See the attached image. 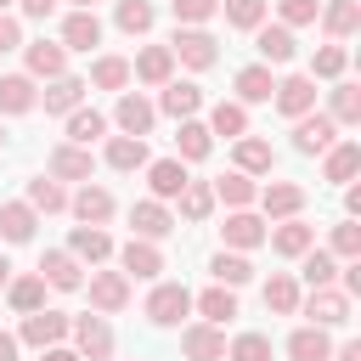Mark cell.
Segmentation results:
<instances>
[{"mask_svg": "<svg viewBox=\"0 0 361 361\" xmlns=\"http://www.w3.org/2000/svg\"><path fill=\"white\" fill-rule=\"evenodd\" d=\"M169 56L186 62V68H214V62H220V39H214L209 28H175Z\"/></svg>", "mask_w": 361, "mask_h": 361, "instance_id": "1", "label": "cell"}, {"mask_svg": "<svg viewBox=\"0 0 361 361\" xmlns=\"http://www.w3.org/2000/svg\"><path fill=\"white\" fill-rule=\"evenodd\" d=\"M299 310H305L316 327H344V322H350V293L327 282V288H310V299H299Z\"/></svg>", "mask_w": 361, "mask_h": 361, "instance_id": "2", "label": "cell"}, {"mask_svg": "<svg viewBox=\"0 0 361 361\" xmlns=\"http://www.w3.org/2000/svg\"><path fill=\"white\" fill-rule=\"evenodd\" d=\"M186 310H192V293H186L180 282H158V288L147 293V322H152V327H175Z\"/></svg>", "mask_w": 361, "mask_h": 361, "instance_id": "3", "label": "cell"}, {"mask_svg": "<svg viewBox=\"0 0 361 361\" xmlns=\"http://www.w3.org/2000/svg\"><path fill=\"white\" fill-rule=\"evenodd\" d=\"M333 141H338V124H333L327 113H299V118H293V152L310 158V152H327Z\"/></svg>", "mask_w": 361, "mask_h": 361, "instance_id": "4", "label": "cell"}, {"mask_svg": "<svg viewBox=\"0 0 361 361\" xmlns=\"http://www.w3.org/2000/svg\"><path fill=\"white\" fill-rule=\"evenodd\" d=\"M68 338V316L62 310H28L23 316V333H17V344H34V350H45V344H62Z\"/></svg>", "mask_w": 361, "mask_h": 361, "instance_id": "5", "label": "cell"}, {"mask_svg": "<svg viewBox=\"0 0 361 361\" xmlns=\"http://www.w3.org/2000/svg\"><path fill=\"white\" fill-rule=\"evenodd\" d=\"M68 333L79 344V361H107L113 355V327L102 316H79V322H68Z\"/></svg>", "mask_w": 361, "mask_h": 361, "instance_id": "6", "label": "cell"}, {"mask_svg": "<svg viewBox=\"0 0 361 361\" xmlns=\"http://www.w3.org/2000/svg\"><path fill=\"white\" fill-rule=\"evenodd\" d=\"M271 102H276V113H288V118L310 113V107H316V79H310V73H288V79H276Z\"/></svg>", "mask_w": 361, "mask_h": 361, "instance_id": "7", "label": "cell"}, {"mask_svg": "<svg viewBox=\"0 0 361 361\" xmlns=\"http://www.w3.org/2000/svg\"><path fill=\"white\" fill-rule=\"evenodd\" d=\"M85 288H90V310H102V316H113V310L130 305V276L124 271H96Z\"/></svg>", "mask_w": 361, "mask_h": 361, "instance_id": "8", "label": "cell"}, {"mask_svg": "<svg viewBox=\"0 0 361 361\" xmlns=\"http://www.w3.org/2000/svg\"><path fill=\"white\" fill-rule=\"evenodd\" d=\"M45 169H51V180H90L96 158H90V147H73V141H62V147H51Z\"/></svg>", "mask_w": 361, "mask_h": 361, "instance_id": "9", "label": "cell"}, {"mask_svg": "<svg viewBox=\"0 0 361 361\" xmlns=\"http://www.w3.org/2000/svg\"><path fill=\"white\" fill-rule=\"evenodd\" d=\"M118 265H124V276H135V282H152V276L164 271V254H158V243H147V237H130V243L118 248Z\"/></svg>", "mask_w": 361, "mask_h": 361, "instance_id": "10", "label": "cell"}, {"mask_svg": "<svg viewBox=\"0 0 361 361\" xmlns=\"http://www.w3.org/2000/svg\"><path fill=\"white\" fill-rule=\"evenodd\" d=\"M180 355L186 361H226V333L214 322H197V327L180 333Z\"/></svg>", "mask_w": 361, "mask_h": 361, "instance_id": "11", "label": "cell"}, {"mask_svg": "<svg viewBox=\"0 0 361 361\" xmlns=\"http://www.w3.org/2000/svg\"><path fill=\"white\" fill-rule=\"evenodd\" d=\"M152 118H158V107H152L147 96H135V90H124L118 107H113V124H118L124 135H152Z\"/></svg>", "mask_w": 361, "mask_h": 361, "instance_id": "12", "label": "cell"}, {"mask_svg": "<svg viewBox=\"0 0 361 361\" xmlns=\"http://www.w3.org/2000/svg\"><path fill=\"white\" fill-rule=\"evenodd\" d=\"M39 276H45V288H62V293L85 288V265H79L68 248H51V254L39 259Z\"/></svg>", "mask_w": 361, "mask_h": 361, "instance_id": "13", "label": "cell"}, {"mask_svg": "<svg viewBox=\"0 0 361 361\" xmlns=\"http://www.w3.org/2000/svg\"><path fill=\"white\" fill-rule=\"evenodd\" d=\"M130 226H135V237H147V243H158V237H169V231H175V220H169V209H164L158 197L130 203Z\"/></svg>", "mask_w": 361, "mask_h": 361, "instance_id": "14", "label": "cell"}, {"mask_svg": "<svg viewBox=\"0 0 361 361\" xmlns=\"http://www.w3.org/2000/svg\"><path fill=\"white\" fill-rule=\"evenodd\" d=\"M265 243H271V248H276L282 259H299V254H305V248L316 243V226H305L299 214H288V220H282L276 231H265Z\"/></svg>", "mask_w": 361, "mask_h": 361, "instance_id": "15", "label": "cell"}, {"mask_svg": "<svg viewBox=\"0 0 361 361\" xmlns=\"http://www.w3.org/2000/svg\"><path fill=\"white\" fill-rule=\"evenodd\" d=\"M102 45V17L96 11H68L62 17V51H90Z\"/></svg>", "mask_w": 361, "mask_h": 361, "instance_id": "16", "label": "cell"}, {"mask_svg": "<svg viewBox=\"0 0 361 361\" xmlns=\"http://www.w3.org/2000/svg\"><path fill=\"white\" fill-rule=\"evenodd\" d=\"M254 51H259V62H293V28H282V23H259L254 28Z\"/></svg>", "mask_w": 361, "mask_h": 361, "instance_id": "17", "label": "cell"}, {"mask_svg": "<svg viewBox=\"0 0 361 361\" xmlns=\"http://www.w3.org/2000/svg\"><path fill=\"white\" fill-rule=\"evenodd\" d=\"M192 175H186V164L180 158H158V164H147V186H152V197L158 203H169V197H180V186H186Z\"/></svg>", "mask_w": 361, "mask_h": 361, "instance_id": "18", "label": "cell"}, {"mask_svg": "<svg viewBox=\"0 0 361 361\" xmlns=\"http://www.w3.org/2000/svg\"><path fill=\"white\" fill-rule=\"evenodd\" d=\"M254 197H259V209H265L271 220H288V214L305 209V186H293V180H271V186L254 192Z\"/></svg>", "mask_w": 361, "mask_h": 361, "instance_id": "19", "label": "cell"}, {"mask_svg": "<svg viewBox=\"0 0 361 361\" xmlns=\"http://www.w3.org/2000/svg\"><path fill=\"white\" fill-rule=\"evenodd\" d=\"M237 102L248 107V102H271V90H276V79H271V62H248V68H237Z\"/></svg>", "mask_w": 361, "mask_h": 361, "instance_id": "20", "label": "cell"}, {"mask_svg": "<svg viewBox=\"0 0 361 361\" xmlns=\"http://www.w3.org/2000/svg\"><path fill=\"white\" fill-rule=\"evenodd\" d=\"M164 96H158V107L169 113V118H192L197 107H203V90L192 85V79H169V85H158Z\"/></svg>", "mask_w": 361, "mask_h": 361, "instance_id": "21", "label": "cell"}, {"mask_svg": "<svg viewBox=\"0 0 361 361\" xmlns=\"http://www.w3.org/2000/svg\"><path fill=\"white\" fill-rule=\"evenodd\" d=\"M107 164H113L118 175L147 169V164H152V158H147V135H113V141H107Z\"/></svg>", "mask_w": 361, "mask_h": 361, "instance_id": "22", "label": "cell"}, {"mask_svg": "<svg viewBox=\"0 0 361 361\" xmlns=\"http://www.w3.org/2000/svg\"><path fill=\"white\" fill-rule=\"evenodd\" d=\"M73 214H79L85 226H107V220H113V192L85 180V186H79V197H73Z\"/></svg>", "mask_w": 361, "mask_h": 361, "instance_id": "23", "label": "cell"}, {"mask_svg": "<svg viewBox=\"0 0 361 361\" xmlns=\"http://www.w3.org/2000/svg\"><path fill=\"white\" fill-rule=\"evenodd\" d=\"M220 231H226V243H231V248H259V243H265V220H259V214H248V209H231Z\"/></svg>", "mask_w": 361, "mask_h": 361, "instance_id": "24", "label": "cell"}, {"mask_svg": "<svg viewBox=\"0 0 361 361\" xmlns=\"http://www.w3.org/2000/svg\"><path fill=\"white\" fill-rule=\"evenodd\" d=\"M68 254H73L79 265H96V259H107V254H113V237H107L102 226H73V243H68Z\"/></svg>", "mask_w": 361, "mask_h": 361, "instance_id": "25", "label": "cell"}, {"mask_svg": "<svg viewBox=\"0 0 361 361\" xmlns=\"http://www.w3.org/2000/svg\"><path fill=\"white\" fill-rule=\"evenodd\" d=\"M141 85H169V73H175V56H169V45H147L141 56H135V68H130Z\"/></svg>", "mask_w": 361, "mask_h": 361, "instance_id": "26", "label": "cell"}, {"mask_svg": "<svg viewBox=\"0 0 361 361\" xmlns=\"http://www.w3.org/2000/svg\"><path fill=\"white\" fill-rule=\"evenodd\" d=\"M85 90H90L85 79H73V73H56V79H51V90H45V113H62V118H68V113L85 102Z\"/></svg>", "mask_w": 361, "mask_h": 361, "instance_id": "27", "label": "cell"}, {"mask_svg": "<svg viewBox=\"0 0 361 361\" xmlns=\"http://www.w3.org/2000/svg\"><path fill=\"white\" fill-rule=\"evenodd\" d=\"M175 152H180V164H197V158H209V152H214V135H209V124H197V118H180Z\"/></svg>", "mask_w": 361, "mask_h": 361, "instance_id": "28", "label": "cell"}, {"mask_svg": "<svg viewBox=\"0 0 361 361\" xmlns=\"http://www.w3.org/2000/svg\"><path fill=\"white\" fill-rule=\"evenodd\" d=\"M316 17H322V28H327L333 39H350V34L361 28V6H355V0H327Z\"/></svg>", "mask_w": 361, "mask_h": 361, "instance_id": "29", "label": "cell"}, {"mask_svg": "<svg viewBox=\"0 0 361 361\" xmlns=\"http://www.w3.org/2000/svg\"><path fill=\"white\" fill-rule=\"evenodd\" d=\"M288 355H293V361H327V355H333L327 327H316V322H310V327H299V333L288 338Z\"/></svg>", "mask_w": 361, "mask_h": 361, "instance_id": "30", "label": "cell"}, {"mask_svg": "<svg viewBox=\"0 0 361 361\" xmlns=\"http://www.w3.org/2000/svg\"><path fill=\"white\" fill-rule=\"evenodd\" d=\"M28 73H34V79H56V73H68V51L51 45V39H34V45H28Z\"/></svg>", "mask_w": 361, "mask_h": 361, "instance_id": "31", "label": "cell"}, {"mask_svg": "<svg viewBox=\"0 0 361 361\" xmlns=\"http://www.w3.org/2000/svg\"><path fill=\"white\" fill-rule=\"evenodd\" d=\"M209 135H226V141L248 135V107H243V102H214V113H209Z\"/></svg>", "mask_w": 361, "mask_h": 361, "instance_id": "32", "label": "cell"}, {"mask_svg": "<svg viewBox=\"0 0 361 361\" xmlns=\"http://www.w3.org/2000/svg\"><path fill=\"white\" fill-rule=\"evenodd\" d=\"M271 164H276L271 141H259V135H237V169H243V175H271Z\"/></svg>", "mask_w": 361, "mask_h": 361, "instance_id": "33", "label": "cell"}, {"mask_svg": "<svg viewBox=\"0 0 361 361\" xmlns=\"http://www.w3.org/2000/svg\"><path fill=\"white\" fill-rule=\"evenodd\" d=\"M34 226H39V214H34L28 203H0V237H6V243H28Z\"/></svg>", "mask_w": 361, "mask_h": 361, "instance_id": "34", "label": "cell"}, {"mask_svg": "<svg viewBox=\"0 0 361 361\" xmlns=\"http://www.w3.org/2000/svg\"><path fill=\"white\" fill-rule=\"evenodd\" d=\"M34 102H39V90H34L28 73H6L0 79V113H28Z\"/></svg>", "mask_w": 361, "mask_h": 361, "instance_id": "35", "label": "cell"}, {"mask_svg": "<svg viewBox=\"0 0 361 361\" xmlns=\"http://www.w3.org/2000/svg\"><path fill=\"white\" fill-rule=\"evenodd\" d=\"M327 118H333V124H361V85L338 79V85H333V102H327Z\"/></svg>", "mask_w": 361, "mask_h": 361, "instance_id": "36", "label": "cell"}, {"mask_svg": "<svg viewBox=\"0 0 361 361\" xmlns=\"http://www.w3.org/2000/svg\"><path fill=\"white\" fill-rule=\"evenodd\" d=\"M254 175H243V169H231V175H220L214 180V203H231V209H248L254 203Z\"/></svg>", "mask_w": 361, "mask_h": 361, "instance_id": "37", "label": "cell"}, {"mask_svg": "<svg viewBox=\"0 0 361 361\" xmlns=\"http://www.w3.org/2000/svg\"><path fill=\"white\" fill-rule=\"evenodd\" d=\"M299 276H305L310 288H327V282L338 276V259H333L327 248H316V243H310V248L299 254Z\"/></svg>", "mask_w": 361, "mask_h": 361, "instance_id": "38", "label": "cell"}, {"mask_svg": "<svg viewBox=\"0 0 361 361\" xmlns=\"http://www.w3.org/2000/svg\"><path fill=\"white\" fill-rule=\"evenodd\" d=\"M6 299H11V310H17V316L39 310V305H45V276L34 271V276H17V282H6Z\"/></svg>", "mask_w": 361, "mask_h": 361, "instance_id": "39", "label": "cell"}, {"mask_svg": "<svg viewBox=\"0 0 361 361\" xmlns=\"http://www.w3.org/2000/svg\"><path fill=\"white\" fill-rule=\"evenodd\" d=\"M96 135H107V118H102L96 107H73V113H68V141H73V147H90Z\"/></svg>", "mask_w": 361, "mask_h": 361, "instance_id": "40", "label": "cell"}, {"mask_svg": "<svg viewBox=\"0 0 361 361\" xmlns=\"http://www.w3.org/2000/svg\"><path fill=\"white\" fill-rule=\"evenodd\" d=\"M355 169H361V147H355V141H333V147H327L322 175H327V180H350Z\"/></svg>", "mask_w": 361, "mask_h": 361, "instance_id": "41", "label": "cell"}, {"mask_svg": "<svg viewBox=\"0 0 361 361\" xmlns=\"http://www.w3.org/2000/svg\"><path fill=\"white\" fill-rule=\"evenodd\" d=\"M265 310H276V316H293V310H299V282H293L288 271H276V276L265 282Z\"/></svg>", "mask_w": 361, "mask_h": 361, "instance_id": "42", "label": "cell"}, {"mask_svg": "<svg viewBox=\"0 0 361 361\" xmlns=\"http://www.w3.org/2000/svg\"><path fill=\"white\" fill-rule=\"evenodd\" d=\"M192 305L203 310V322H214V327H220V322H231V316H237V288H220V282H214V288H209L203 299H192Z\"/></svg>", "mask_w": 361, "mask_h": 361, "instance_id": "43", "label": "cell"}, {"mask_svg": "<svg viewBox=\"0 0 361 361\" xmlns=\"http://www.w3.org/2000/svg\"><path fill=\"white\" fill-rule=\"evenodd\" d=\"M90 85L96 90H124L130 85V62L124 56H96L90 62Z\"/></svg>", "mask_w": 361, "mask_h": 361, "instance_id": "44", "label": "cell"}, {"mask_svg": "<svg viewBox=\"0 0 361 361\" xmlns=\"http://www.w3.org/2000/svg\"><path fill=\"white\" fill-rule=\"evenodd\" d=\"M28 209L34 214H56V209H68V192L51 175H39V180H28Z\"/></svg>", "mask_w": 361, "mask_h": 361, "instance_id": "45", "label": "cell"}, {"mask_svg": "<svg viewBox=\"0 0 361 361\" xmlns=\"http://www.w3.org/2000/svg\"><path fill=\"white\" fill-rule=\"evenodd\" d=\"M180 214L186 220H209L214 214V186L209 180H186L180 186Z\"/></svg>", "mask_w": 361, "mask_h": 361, "instance_id": "46", "label": "cell"}, {"mask_svg": "<svg viewBox=\"0 0 361 361\" xmlns=\"http://www.w3.org/2000/svg\"><path fill=\"white\" fill-rule=\"evenodd\" d=\"M209 271H214V282H220V288H243V282L254 276V265H248L243 254H226V248L209 259Z\"/></svg>", "mask_w": 361, "mask_h": 361, "instance_id": "47", "label": "cell"}, {"mask_svg": "<svg viewBox=\"0 0 361 361\" xmlns=\"http://www.w3.org/2000/svg\"><path fill=\"white\" fill-rule=\"evenodd\" d=\"M152 17H158V11H152V0H118V6H113V23H118L124 34H147V28H152Z\"/></svg>", "mask_w": 361, "mask_h": 361, "instance_id": "48", "label": "cell"}, {"mask_svg": "<svg viewBox=\"0 0 361 361\" xmlns=\"http://www.w3.org/2000/svg\"><path fill=\"white\" fill-rule=\"evenodd\" d=\"M327 254H333V259H361V226H355L350 214L333 226V248H327Z\"/></svg>", "mask_w": 361, "mask_h": 361, "instance_id": "49", "label": "cell"}, {"mask_svg": "<svg viewBox=\"0 0 361 361\" xmlns=\"http://www.w3.org/2000/svg\"><path fill=\"white\" fill-rule=\"evenodd\" d=\"M220 11H226L231 28H259L265 23V0H220Z\"/></svg>", "mask_w": 361, "mask_h": 361, "instance_id": "50", "label": "cell"}, {"mask_svg": "<svg viewBox=\"0 0 361 361\" xmlns=\"http://www.w3.org/2000/svg\"><path fill=\"white\" fill-rule=\"evenodd\" d=\"M169 11H175L180 28H203V23L220 11V0H169Z\"/></svg>", "mask_w": 361, "mask_h": 361, "instance_id": "51", "label": "cell"}, {"mask_svg": "<svg viewBox=\"0 0 361 361\" xmlns=\"http://www.w3.org/2000/svg\"><path fill=\"white\" fill-rule=\"evenodd\" d=\"M226 361H271V338L265 333H243V338H231Z\"/></svg>", "mask_w": 361, "mask_h": 361, "instance_id": "52", "label": "cell"}, {"mask_svg": "<svg viewBox=\"0 0 361 361\" xmlns=\"http://www.w3.org/2000/svg\"><path fill=\"white\" fill-rule=\"evenodd\" d=\"M344 62H350V56H344V45H322V51L310 56V79H338V73H344Z\"/></svg>", "mask_w": 361, "mask_h": 361, "instance_id": "53", "label": "cell"}, {"mask_svg": "<svg viewBox=\"0 0 361 361\" xmlns=\"http://www.w3.org/2000/svg\"><path fill=\"white\" fill-rule=\"evenodd\" d=\"M276 11H282V28H305V23H316L322 0H276Z\"/></svg>", "mask_w": 361, "mask_h": 361, "instance_id": "54", "label": "cell"}, {"mask_svg": "<svg viewBox=\"0 0 361 361\" xmlns=\"http://www.w3.org/2000/svg\"><path fill=\"white\" fill-rule=\"evenodd\" d=\"M17 45H23V23H17L11 11H0V56H6V51H17Z\"/></svg>", "mask_w": 361, "mask_h": 361, "instance_id": "55", "label": "cell"}, {"mask_svg": "<svg viewBox=\"0 0 361 361\" xmlns=\"http://www.w3.org/2000/svg\"><path fill=\"white\" fill-rule=\"evenodd\" d=\"M39 361H79V350H62V344H45Z\"/></svg>", "mask_w": 361, "mask_h": 361, "instance_id": "56", "label": "cell"}, {"mask_svg": "<svg viewBox=\"0 0 361 361\" xmlns=\"http://www.w3.org/2000/svg\"><path fill=\"white\" fill-rule=\"evenodd\" d=\"M17 6H23V17H51L56 0H17Z\"/></svg>", "mask_w": 361, "mask_h": 361, "instance_id": "57", "label": "cell"}, {"mask_svg": "<svg viewBox=\"0 0 361 361\" xmlns=\"http://www.w3.org/2000/svg\"><path fill=\"white\" fill-rule=\"evenodd\" d=\"M0 361H17V333H0Z\"/></svg>", "mask_w": 361, "mask_h": 361, "instance_id": "58", "label": "cell"}, {"mask_svg": "<svg viewBox=\"0 0 361 361\" xmlns=\"http://www.w3.org/2000/svg\"><path fill=\"white\" fill-rule=\"evenodd\" d=\"M333 361H361V344H355V338H350V344H338V355H333Z\"/></svg>", "mask_w": 361, "mask_h": 361, "instance_id": "59", "label": "cell"}, {"mask_svg": "<svg viewBox=\"0 0 361 361\" xmlns=\"http://www.w3.org/2000/svg\"><path fill=\"white\" fill-rule=\"evenodd\" d=\"M6 282H11V259L0 254V293H6Z\"/></svg>", "mask_w": 361, "mask_h": 361, "instance_id": "60", "label": "cell"}, {"mask_svg": "<svg viewBox=\"0 0 361 361\" xmlns=\"http://www.w3.org/2000/svg\"><path fill=\"white\" fill-rule=\"evenodd\" d=\"M73 11H96V0H73Z\"/></svg>", "mask_w": 361, "mask_h": 361, "instance_id": "61", "label": "cell"}, {"mask_svg": "<svg viewBox=\"0 0 361 361\" xmlns=\"http://www.w3.org/2000/svg\"><path fill=\"white\" fill-rule=\"evenodd\" d=\"M6 6H11V0H0V11H6Z\"/></svg>", "mask_w": 361, "mask_h": 361, "instance_id": "62", "label": "cell"}, {"mask_svg": "<svg viewBox=\"0 0 361 361\" xmlns=\"http://www.w3.org/2000/svg\"><path fill=\"white\" fill-rule=\"evenodd\" d=\"M0 147H6V130H0Z\"/></svg>", "mask_w": 361, "mask_h": 361, "instance_id": "63", "label": "cell"}]
</instances>
